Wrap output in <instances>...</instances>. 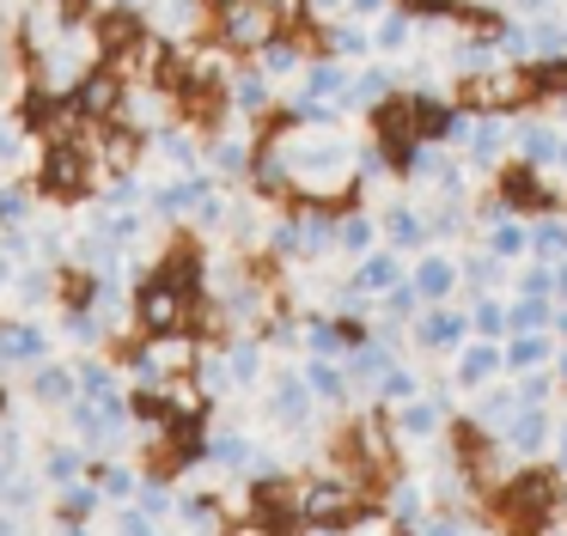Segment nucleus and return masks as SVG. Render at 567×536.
<instances>
[{
    "label": "nucleus",
    "mask_w": 567,
    "mask_h": 536,
    "mask_svg": "<svg viewBox=\"0 0 567 536\" xmlns=\"http://www.w3.org/2000/svg\"><path fill=\"white\" fill-rule=\"evenodd\" d=\"M409 37V24L403 19H384V31H379V43H403Z\"/></svg>",
    "instance_id": "obj_17"
},
{
    "label": "nucleus",
    "mask_w": 567,
    "mask_h": 536,
    "mask_svg": "<svg viewBox=\"0 0 567 536\" xmlns=\"http://www.w3.org/2000/svg\"><path fill=\"white\" fill-rule=\"evenodd\" d=\"M367 238H372V226H367V219H354V226H342V244H348V250H367Z\"/></svg>",
    "instance_id": "obj_15"
},
{
    "label": "nucleus",
    "mask_w": 567,
    "mask_h": 536,
    "mask_svg": "<svg viewBox=\"0 0 567 536\" xmlns=\"http://www.w3.org/2000/svg\"><path fill=\"white\" fill-rule=\"evenodd\" d=\"M141 202V183L135 177H116L111 189H104V207H116V214H123V207H135Z\"/></svg>",
    "instance_id": "obj_8"
},
{
    "label": "nucleus",
    "mask_w": 567,
    "mask_h": 536,
    "mask_svg": "<svg viewBox=\"0 0 567 536\" xmlns=\"http://www.w3.org/2000/svg\"><path fill=\"white\" fill-rule=\"evenodd\" d=\"M233 104L238 110H262V104H269V73H238V80H233Z\"/></svg>",
    "instance_id": "obj_4"
},
{
    "label": "nucleus",
    "mask_w": 567,
    "mask_h": 536,
    "mask_svg": "<svg viewBox=\"0 0 567 536\" xmlns=\"http://www.w3.org/2000/svg\"><path fill=\"white\" fill-rule=\"evenodd\" d=\"M31 207H38V202H31V189H25V183H0V226H7V231H13V226H25V219H31Z\"/></svg>",
    "instance_id": "obj_2"
},
{
    "label": "nucleus",
    "mask_w": 567,
    "mask_h": 536,
    "mask_svg": "<svg viewBox=\"0 0 567 536\" xmlns=\"http://www.w3.org/2000/svg\"><path fill=\"white\" fill-rule=\"evenodd\" d=\"M342 141H311V153H293V171L299 177H330V171H342Z\"/></svg>",
    "instance_id": "obj_1"
},
{
    "label": "nucleus",
    "mask_w": 567,
    "mask_h": 536,
    "mask_svg": "<svg viewBox=\"0 0 567 536\" xmlns=\"http://www.w3.org/2000/svg\"><path fill=\"white\" fill-rule=\"evenodd\" d=\"M159 153L172 158V165H184V171L196 165V141H189V134H177V128H165V134H159Z\"/></svg>",
    "instance_id": "obj_7"
},
{
    "label": "nucleus",
    "mask_w": 567,
    "mask_h": 536,
    "mask_svg": "<svg viewBox=\"0 0 567 536\" xmlns=\"http://www.w3.org/2000/svg\"><path fill=\"white\" fill-rule=\"evenodd\" d=\"M530 85H537V92H555V85H567V61H555V68H530Z\"/></svg>",
    "instance_id": "obj_13"
},
{
    "label": "nucleus",
    "mask_w": 567,
    "mask_h": 536,
    "mask_svg": "<svg viewBox=\"0 0 567 536\" xmlns=\"http://www.w3.org/2000/svg\"><path fill=\"white\" fill-rule=\"evenodd\" d=\"M336 49H342V55H367V37H360V31H336Z\"/></svg>",
    "instance_id": "obj_16"
},
{
    "label": "nucleus",
    "mask_w": 567,
    "mask_h": 536,
    "mask_svg": "<svg viewBox=\"0 0 567 536\" xmlns=\"http://www.w3.org/2000/svg\"><path fill=\"white\" fill-rule=\"evenodd\" d=\"M226 31H233V43H262V37H269V12H262V7H238L233 19H226Z\"/></svg>",
    "instance_id": "obj_3"
},
{
    "label": "nucleus",
    "mask_w": 567,
    "mask_h": 536,
    "mask_svg": "<svg viewBox=\"0 0 567 536\" xmlns=\"http://www.w3.org/2000/svg\"><path fill=\"white\" fill-rule=\"evenodd\" d=\"M306 7H311V12H336L342 0H306Z\"/></svg>",
    "instance_id": "obj_20"
},
{
    "label": "nucleus",
    "mask_w": 567,
    "mask_h": 536,
    "mask_svg": "<svg viewBox=\"0 0 567 536\" xmlns=\"http://www.w3.org/2000/svg\"><path fill=\"white\" fill-rule=\"evenodd\" d=\"M7 360H43V336L38 329H7Z\"/></svg>",
    "instance_id": "obj_5"
},
{
    "label": "nucleus",
    "mask_w": 567,
    "mask_h": 536,
    "mask_svg": "<svg viewBox=\"0 0 567 536\" xmlns=\"http://www.w3.org/2000/svg\"><path fill=\"white\" fill-rule=\"evenodd\" d=\"M537 244H543V250H561V244H567V231H561V226H543V238H537Z\"/></svg>",
    "instance_id": "obj_18"
},
{
    "label": "nucleus",
    "mask_w": 567,
    "mask_h": 536,
    "mask_svg": "<svg viewBox=\"0 0 567 536\" xmlns=\"http://www.w3.org/2000/svg\"><path fill=\"white\" fill-rule=\"evenodd\" d=\"M214 165H220V171H245V141H214Z\"/></svg>",
    "instance_id": "obj_12"
},
{
    "label": "nucleus",
    "mask_w": 567,
    "mask_h": 536,
    "mask_svg": "<svg viewBox=\"0 0 567 536\" xmlns=\"http://www.w3.org/2000/svg\"><path fill=\"white\" fill-rule=\"evenodd\" d=\"M348 7H354V12H379L384 0H348Z\"/></svg>",
    "instance_id": "obj_19"
},
{
    "label": "nucleus",
    "mask_w": 567,
    "mask_h": 536,
    "mask_svg": "<svg viewBox=\"0 0 567 536\" xmlns=\"http://www.w3.org/2000/svg\"><path fill=\"white\" fill-rule=\"evenodd\" d=\"M561 158H567V153H561Z\"/></svg>",
    "instance_id": "obj_21"
},
{
    "label": "nucleus",
    "mask_w": 567,
    "mask_h": 536,
    "mask_svg": "<svg viewBox=\"0 0 567 536\" xmlns=\"http://www.w3.org/2000/svg\"><path fill=\"white\" fill-rule=\"evenodd\" d=\"M445 287H452V268H445V262H427V268H421V292H427V299H440Z\"/></svg>",
    "instance_id": "obj_10"
},
{
    "label": "nucleus",
    "mask_w": 567,
    "mask_h": 536,
    "mask_svg": "<svg viewBox=\"0 0 567 536\" xmlns=\"http://www.w3.org/2000/svg\"><path fill=\"white\" fill-rule=\"evenodd\" d=\"M153 24H165V31L196 24V0H159V7H153Z\"/></svg>",
    "instance_id": "obj_6"
},
{
    "label": "nucleus",
    "mask_w": 567,
    "mask_h": 536,
    "mask_svg": "<svg viewBox=\"0 0 567 536\" xmlns=\"http://www.w3.org/2000/svg\"><path fill=\"white\" fill-rule=\"evenodd\" d=\"M19 146H25V141H19V122H0V165H13Z\"/></svg>",
    "instance_id": "obj_14"
},
{
    "label": "nucleus",
    "mask_w": 567,
    "mask_h": 536,
    "mask_svg": "<svg viewBox=\"0 0 567 536\" xmlns=\"http://www.w3.org/2000/svg\"><path fill=\"white\" fill-rule=\"evenodd\" d=\"M262 73H293V49H287V43H262Z\"/></svg>",
    "instance_id": "obj_11"
},
{
    "label": "nucleus",
    "mask_w": 567,
    "mask_h": 536,
    "mask_svg": "<svg viewBox=\"0 0 567 536\" xmlns=\"http://www.w3.org/2000/svg\"><path fill=\"white\" fill-rule=\"evenodd\" d=\"M38 396H43V402H68V396H74V378H68V372H43Z\"/></svg>",
    "instance_id": "obj_9"
}]
</instances>
